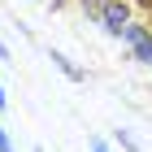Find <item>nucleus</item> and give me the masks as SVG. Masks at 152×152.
<instances>
[{
	"label": "nucleus",
	"mask_w": 152,
	"mask_h": 152,
	"mask_svg": "<svg viewBox=\"0 0 152 152\" xmlns=\"http://www.w3.org/2000/svg\"><path fill=\"white\" fill-rule=\"evenodd\" d=\"M91 18H100L104 22V31H113V35H122L130 26V18H126V0H100L96 9H87Z\"/></svg>",
	"instance_id": "nucleus-1"
},
{
	"label": "nucleus",
	"mask_w": 152,
	"mask_h": 152,
	"mask_svg": "<svg viewBox=\"0 0 152 152\" xmlns=\"http://www.w3.org/2000/svg\"><path fill=\"white\" fill-rule=\"evenodd\" d=\"M83 4H87V9H96V4H100V0H83Z\"/></svg>",
	"instance_id": "nucleus-5"
},
{
	"label": "nucleus",
	"mask_w": 152,
	"mask_h": 152,
	"mask_svg": "<svg viewBox=\"0 0 152 152\" xmlns=\"http://www.w3.org/2000/svg\"><path fill=\"white\" fill-rule=\"evenodd\" d=\"M122 39L135 48V57H139L143 65H152V31H148V26H126V31H122Z\"/></svg>",
	"instance_id": "nucleus-2"
},
{
	"label": "nucleus",
	"mask_w": 152,
	"mask_h": 152,
	"mask_svg": "<svg viewBox=\"0 0 152 152\" xmlns=\"http://www.w3.org/2000/svg\"><path fill=\"white\" fill-rule=\"evenodd\" d=\"M91 152H104V143H96V148H91Z\"/></svg>",
	"instance_id": "nucleus-6"
},
{
	"label": "nucleus",
	"mask_w": 152,
	"mask_h": 152,
	"mask_svg": "<svg viewBox=\"0 0 152 152\" xmlns=\"http://www.w3.org/2000/svg\"><path fill=\"white\" fill-rule=\"evenodd\" d=\"M52 61H57V65H61V70H65V74H70V78H83V74L74 70V65H70V61H65V57H61V52H52Z\"/></svg>",
	"instance_id": "nucleus-3"
},
{
	"label": "nucleus",
	"mask_w": 152,
	"mask_h": 152,
	"mask_svg": "<svg viewBox=\"0 0 152 152\" xmlns=\"http://www.w3.org/2000/svg\"><path fill=\"white\" fill-rule=\"evenodd\" d=\"M135 4H143V9H148V13H152V0H135Z\"/></svg>",
	"instance_id": "nucleus-4"
},
{
	"label": "nucleus",
	"mask_w": 152,
	"mask_h": 152,
	"mask_svg": "<svg viewBox=\"0 0 152 152\" xmlns=\"http://www.w3.org/2000/svg\"><path fill=\"white\" fill-rule=\"evenodd\" d=\"M0 104H4V91H0Z\"/></svg>",
	"instance_id": "nucleus-7"
}]
</instances>
